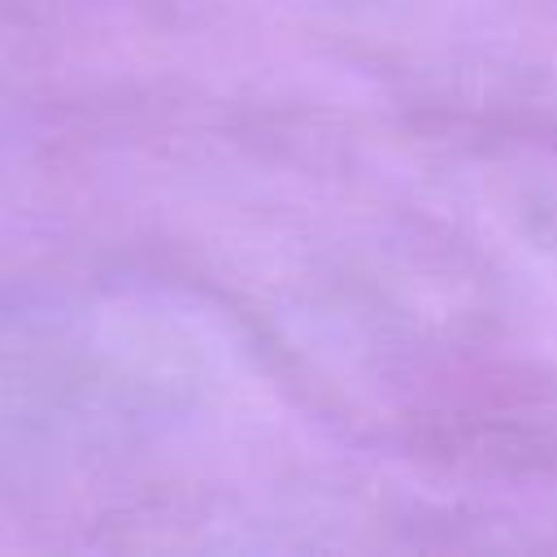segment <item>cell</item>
Returning a JSON list of instances; mask_svg holds the SVG:
<instances>
[]
</instances>
